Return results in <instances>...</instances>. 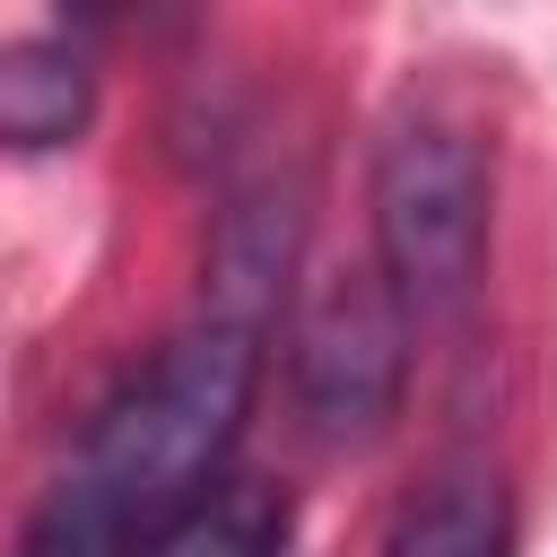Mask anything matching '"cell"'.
I'll return each mask as SVG.
<instances>
[{
  "mask_svg": "<svg viewBox=\"0 0 557 557\" xmlns=\"http://www.w3.org/2000/svg\"><path fill=\"white\" fill-rule=\"evenodd\" d=\"M252 383H261V331L200 313L96 409L78 461L26 513L17 557H139L200 487L226 479Z\"/></svg>",
  "mask_w": 557,
  "mask_h": 557,
  "instance_id": "obj_1",
  "label": "cell"
},
{
  "mask_svg": "<svg viewBox=\"0 0 557 557\" xmlns=\"http://www.w3.org/2000/svg\"><path fill=\"white\" fill-rule=\"evenodd\" d=\"M374 270L418 322L479 296L487 270V148L453 113H400L374 148Z\"/></svg>",
  "mask_w": 557,
  "mask_h": 557,
  "instance_id": "obj_2",
  "label": "cell"
},
{
  "mask_svg": "<svg viewBox=\"0 0 557 557\" xmlns=\"http://www.w3.org/2000/svg\"><path fill=\"white\" fill-rule=\"evenodd\" d=\"M409 305L392 296L383 270H331L305 305H296V409L322 444H374L400 418V383H409Z\"/></svg>",
  "mask_w": 557,
  "mask_h": 557,
  "instance_id": "obj_3",
  "label": "cell"
},
{
  "mask_svg": "<svg viewBox=\"0 0 557 557\" xmlns=\"http://www.w3.org/2000/svg\"><path fill=\"white\" fill-rule=\"evenodd\" d=\"M296 244H305V183H278V174L244 183V191L218 209L209 313L270 331V313H278V296H287V270H296Z\"/></svg>",
  "mask_w": 557,
  "mask_h": 557,
  "instance_id": "obj_4",
  "label": "cell"
},
{
  "mask_svg": "<svg viewBox=\"0 0 557 557\" xmlns=\"http://www.w3.org/2000/svg\"><path fill=\"white\" fill-rule=\"evenodd\" d=\"M383 557H513V496H505V479L479 453L435 461L400 496V513L383 531Z\"/></svg>",
  "mask_w": 557,
  "mask_h": 557,
  "instance_id": "obj_5",
  "label": "cell"
},
{
  "mask_svg": "<svg viewBox=\"0 0 557 557\" xmlns=\"http://www.w3.org/2000/svg\"><path fill=\"white\" fill-rule=\"evenodd\" d=\"M96 122V70L78 44H0V148L17 157H44V148H70L78 131Z\"/></svg>",
  "mask_w": 557,
  "mask_h": 557,
  "instance_id": "obj_6",
  "label": "cell"
},
{
  "mask_svg": "<svg viewBox=\"0 0 557 557\" xmlns=\"http://www.w3.org/2000/svg\"><path fill=\"white\" fill-rule=\"evenodd\" d=\"M287 522H296L287 487H270V479H218V487H200L139 557H278Z\"/></svg>",
  "mask_w": 557,
  "mask_h": 557,
  "instance_id": "obj_7",
  "label": "cell"
},
{
  "mask_svg": "<svg viewBox=\"0 0 557 557\" xmlns=\"http://www.w3.org/2000/svg\"><path fill=\"white\" fill-rule=\"evenodd\" d=\"M200 0H61V17L78 35H122V44H165L191 26Z\"/></svg>",
  "mask_w": 557,
  "mask_h": 557,
  "instance_id": "obj_8",
  "label": "cell"
}]
</instances>
